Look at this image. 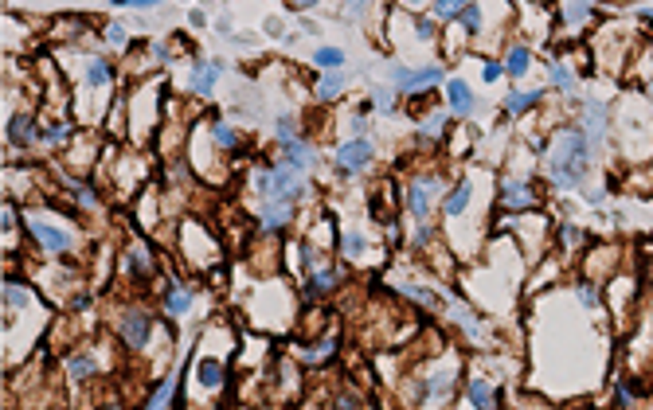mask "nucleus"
Instances as JSON below:
<instances>
[{
	"label": "nucleus",
	"instance_id": "nucleus-1",
	"mask_svg": "<svg viewBox=\"0 0 653 410\" xmlns=\"http://www.w3.org/2000/svg\"><path fill=\"white\" fill-rule=\"evenodd\" d=\"M548 172L559 188H579L590 172V137L583 129H559L548 149Z\"/></svg>",
	"mask_w": 653,
	"mask_h": 410
},
{
	"label": "nucleus",
	"instance_id": "nucleus-2",
	"mask_svg": "<svg viewBox=\"0 0 653 410\" xmlns=\"http://www.w3.org/2000/svg\"><path fill=\"white\" fill-rule=\"evenodd\" d=\"M118 332L129 348H145L153 336V313H141V309H129V313L118 316Z\"/></svg>",
	"mask_w": 653,
	"mask_h": 410
},
{
	"label": "nucleus",
	"instance_id": "nucleus-3",
	"mask_svg": "<svg viewBox=\"0 0 653 410\" xmlns=\"http://www.w3.org/2000/svg\"><path fill=\"white\" fill-rule=\"evenodd\" d=\"M372 165V145L368 141H345L337 149V168L340 172H360Z\"/></svg>",
	"mask_w": 653,
	"mask_h": 410
},
{
	"label": "nucleus",
	"instance_id": "nucleus-4",
	"mask_svg": "<svg viewBox=\"0 0 653 410\" xmlns=\"http://www.w3.org/2000/svg\"><path fill=\"white\" fill-rule=\"evenodd\" d=\"M395 87L403 90V94H411V90H423V87H434V82H442V67H423V71H395L392 74Z\"/></svg>",
	"mask_w": 653,
	"mask_h": 410
},
{
	"label": "nucleus",
	"instance_id": "nucleus-5",
	"mask_svg": "<svg viewBox=\"0 0 653 410\" xmlns=\"http://www.w3.org/2000/svg\"><path fill=\"white\" fill-rule=\"evenodd\" d=\"M28 231H32V235L40 238L51 254H67V250H71V235H67V231H59V227H51V223L28 219Z\"/></svg>",
	"mask_w": 653,
	"mask_h": 410
},
{
	"label": "nucleus",
	"instance_id": "nucleus-6",
	"mask_svg": "<svg viewBox=\"0 0 653 410\" xmlns=\"http://www.w3.org/2000/svg\"><path fill=\"white\" fill-rule=\"evenodd\" d=\"M40 141V129H36L32 118H12L9 121V145L12 149H28V145Z\"/></svg>",
	"mask_w": 653,
	"mask_h": 410
},
{
	"label": "nucleus",
	"instance_id": "nucleus-7",
	"mask_svg": "<svg viewBox=\"0 0 653 410\" xmlns=\"http://www.w3.org/2000/svg\"><path fill=\"white\" fill-rule=\"evenodd\" d=\"M446 98H450V113H458V118H465V113H473V90L465 87L462 79H450V87H446Z\"/></svg>",
	"mask_w": 653,
	"mask_h": 410
},
{
	"label": "nucleus",
	"instance_id": "nucleus-8",
	"mask_svg": "<svg viewBox=\"0 0 653 410\" xmlns=\"http://www.w3.org/2000/svg\"><path fill=\"white\" fill-rule=\"evenodd\" d=\"M583 121H587L583 133H587L590 141H598V137L606 133V106L603 102H587V106H583Z\"/></svg>",
	"mask_w": 653,
	"mask_h": 410
},
{
	"label": "nucleus",
	"instance_id": "nucleus-9",
	"mask_svg": "<svg viewBox=\"0 0 653 410\" xmlns=\"http://www.w3.org/2000/svg\"><path fill=\"white\" fill-rule=\"evenodd\" d=\"M540 98H544V90H528V94H524V90H512V94L504 98V113L520 118V113H528L536 102H540Z\"/></svg>",
	"mask_w": 653,
	"mask_h": 410
},
{
	"label": "nucleus",
	"instance_id": "nucleus-10",
	"mask_svg": "<svg viewBox=\"0 0 653 410\" xmlns=\"http://www.w3.org/2000/svg\"><path fill=\"white\" fill-rule=\"evenodd\" d=\"M501 204L504 207H532L536 204V196H532V188H528V184H504L501 188Z\"/></svg>",
	"mask_w": 653,
	"mask_h": 410
},
{
	"label": "nucleus",
	"instance_id": "nucleus-11",
	"mask_svg": "<svg viewBox=\"0 0 653 410\" xmlns=\"http://www.w3.org/2000/svg\"><path fill=\"white\" fill-rule=\"evenodd\" d=\"M407 211L419 215V219H426V211H431V192H426V180L411 184L407 188Z\"/></svg>",
	"mask_w": 653,
	"mask_h": 410
},
{
	"label": "nucleus",
	"instance_id": "nucleus-12",
	"mask_svg": "<svg viewBox=\"0 0 653 410\" xmlns=\"http://www.w3.org/2000/svg\"><path fill=\"white\" fill-rule=\"evenodd\" d=\"M470 402L477 410H497V391L485 383V379H470Z\"/></svg>",
	"mask_w": 653,
	"mask_h": 410
},
{
	"label": "nucleus",
	"instance_id": "nucleus-13",
	"mask_svg": "<svg viewBox=\"0 0 653 410\" xmlns=\"http://www.w3.org/2000/svg\"><path fill=\"white\" fill-rule=\"evenodd\" d=\"M220 71H223V63H200L196 74H192V87H196V94H212V87H215V79H220Z\"/></svg>",
	"mask_w": 653,
	"mask_h": 410
},
{
	"label": "nucleus",
	"instance_id": "nucleus-14",
	"mask_svg": "<svg viewBox=\"0 0 653 410\" xmlns=\"http://www.w3.org/2000/svg\"><path fill=\"white\" fill-rule=\"evenodd\" d=\"M290 215H293V204H270L262 211V231H282L290 223Z\"/></svg>",
	"mask_w": 653,
	"mask_h": 410
},
{
	"label": "nucleus",
	"instance_id": "nucleus-15",
	"mask_svg": "<svg viewBox=\"0 0 653 410\" xmlns=\"http://www.w3.org/2000/svg\"><path fill=\"white\" fill-rule=\"evenodd\" d=\"M504 71H509L512 79H524V74L532 71V51H528V48H512L509 59H504Z\"/></svg>",
	"mask_w": 653,
	"mask_h": 410
},
{
	"label": "nucleus",
	"instance_id": "nucleus-16",
	"mask_svg": "<svg viewBox=\"0 0 653 410\" xmlns=\"http://www.w3.org/2000/svg\"><path fill=\"white\" fill-rule=\"evenodd\" d=\"M337 282H340L337 270H313V274H309V282H306V289H309V297H317V293L337 289Z\"/></svg>",
	"mask_w": 653,
	"mask_h": 410
},
{
	"label": "nucleus",
	"instance_id": "nucleus-17",
	"mask_svg": "<svg viewBox=\"0 0 653 410\" xmlns=\"http://www.w3.org/2000/svg\"><path fill=\"white\" fill-rule=\"evenodd\" d=\"M470 180H462V184H454V192L446 196V215H462L465 207H470Z\"/></svg>",
	"mask_w": 653,
	"mask_h": 410
},
{
	"label": "nucleus",
	"instance_id": "nucleus-18",
	"mask_svg": "<svg viewBox=\"0 0 653 410\" xmlns=\"http://www.w3.org/2000/svg\"><path fill=\"white\" fill-rule=\"evenodd\" d=\"M196 379H200V387H220L223 383V363H215V360H200V367H196Z\"/></svg>",
	"mask_w": 653,
	"mask_h": 410
},
{
	"label": "nucleus",
	"instance_id": "nucleus-19",
	"mask_svg": "<svg viewBox=\"0 0 653 410\" xmlns=\"http://www.w3.org/2000/svg\"><path fill=\"white\" fill-rule=\"evenodd\" d=\"M173 394H176V379H161V387L153 391V399H149V406H145V410H168Z\"/></svg>",
	"mask_w": 653,
	"mask_h": 410
},
{
	"label": "nucleus",
	"instance_id": "nucleus-20",
	"mask_svg": "<svg viewBox=\"0 0 653 410\" xmlns=\"http://www.w3.org/2000/svg\"><path fill=\"white\" fill-rule=\"evenodd\" d=\"M67 371H71L75 383H87V379L95 375V360H90V355H71V360H67Z\"/></svg>",
	"mask_w": 653,
	"mask_h": 410
},
{
	"label": "nucleus",
	"instance_id": "nucleus-21",
	"mask_svg": "<svg viewBox=\"0 0 653 410\" xmlns=\"http://www.w3.org/2000/svg\"><path fill=\"white\" fill-rule=\"evenodd\" d=\"M188 305H192V289H176V285H173V289H168V313L184 316V313H188Z\"/></svg>",
	"mask_w": 653,
	"mask_h": 410
},
{
	"label": "nucleus",
	"instance_id": "nucleus-22",
	"mask_svg": "<svg viewBox=\"0 0 653 410\" xmlns=\"http://www.w3.org/2000/svg\"><path fill=\"white\" fill-rule=\"evenodd\" d=\"M110 79H114V71H110V63H102V59H95V63L87 67V82H90V87H106Z\"/></svg>",
	"mask_w": 653,
	"mask_h": 410
},
{
	"label": "nucleus",
	"instance_id": "nucleus-23",
	"mask_svg": "<svg viewBox=\"0 0 653 410\" xmlns=\"http://www.w3.org/2000/svg\"><path fill=\"white\" fill-rule=\"evenodd\" d=\"M67 137H71V126H67V121H51L48 129H40V141H48V145H63Z\"/></svg>",
	"mask_w": 653,
	"mask_h": 410
},
{
	"label": "nucleus",
	"instance_id": "nucleus-24",
	"mask_svg": "<svg viewBox=\"0 0 653 410\" xmlns=\"http://www.w3.org/2000/svg\"><path fill=\"white\" fill-rule=\"evenodd\" d=\"M399 289L407 293V297L423 301L426 309H438V305H442V301H438V293H434V289H423V285H399Z\"/></svg>",
	"mask_w": 653,
	"mask_h": 410
},
{
	"label": "nucleus",
	"instance_id": "nucleus-25",
	"mask_svg": "<svg viewBox=\"0 0 653 410\" xmlns=\"http://www.w3.org/2000/svg\"><path fill=\"white\" fill-rule=\"evenodd\" d=\"M313 63H317V67H345V51L321 48V51H313Z\"/></svg>",
	"mask_w": 653,
	"mask_h": 410
},
{
	"label": "nucleus",
	"instance_id": "nucleus-26",
	"mask_svg": "<svg viewBox=\"0 0 653 410\" xmlns=\"http://www.w3.org/2000/svg\"><path fill=\"white\" fill-rule=\"evenodd\" d=\"M446 391H450V375H431V379L423 383V399H434V394L442 399Z\"/></svg>",
	"mask_w": 653,
	"mask_h": 410
},
{
	"label": "nucleus",
	"instance_id": "nucleus-27",
	"mask_svg": "<svg viewBox=\"0 0 653 410\" xmlns=\"http://www.w3.org/2000/svg\"><path fill=\"white\" fill-rule=\"evenodd\" d=\"M126 262H129V270H137V274H149L153 270V258L141 250V246H134V250L126 254Z\"/></svg>",
	"mask_w": 653,
	"mask_h": 410
},
{
	"label": "nucleus",
	"instance_id": "nucleus-28",
	"mask_svg": "<svg viewBox=\"0 0 653 410\" xmlns=\"http://www.w3.org/2000/svg\"><path fill=\"white\" fill-rule=\"evenodd\" d=\"M462 12H465V4H458V0H438L434 4V16H442V20H462Z\"/></svg>",
	"mask_w": 653,
	"mask_h": 410
},
{
	"label": "nucleus",
	"instance_id": "nucleus-29",
	"mask_svg": "<svg viewBox=\"0 0 653 410\" xmlns=\"http://www.w3.org/2000/svg\"><path fill=\"white\" fill-rule=\"evenodd\" d=\"M462 28H465L470 35H477V32H481V9H477V4H465V12H462Z\"/></svg>",
	"mask_w": 653,
	"mask_h": 410
},
{
	"label": "nucleus",
	"instance_id": "nucleus-30",
	"mask_svg": "<svg viewBox=\"0 0 653 410\" xmlns=\"http://www.w3.org/2000/svg\"><path fill=\"white\" fill-rule=\"evenodd\" d=\"M340 250H345V254H352V258H356V254H364V250H368V238H364V235H340Z\"/></svg>",
	"mask_w": 653,
	"mask_h": 410
},
{
	"label": "nucleus",
	"instance_id": "nucleus-31",
	"mask_svg": "<svg viewBox=\"0 0 653 410\" xmlns=\"http://www.w3.org/2000/svg\"><path fill=\"white\" fill-rule=\"evenodd\" d=\"M340 87H345V74H329V79H325L321 87H317V98H321V102H329V98L337 94Z\"/></svg>",
	"mask_w": 653,
	"mask_h": 410
},
{
	"label": "nucleus",
	"instance_id": "nucleus-32",
	"mask_svg": "<svg viewBox=\"0 0 653 410\" xmlns=\"http://www.w3.org/2000/svg\"><path fill=\"white\" fill-rule=\"evenodd\" d=\"M212 137H215V145H223V149H235V145H239L235 129H231V126H223V121L212 129Z\"/></svg>",
	"mask_w": 653,
	"mask_h": 410
},
{
	"label": "nucleus",
	"instance_id": "nucleus-33",
	"mask_svg": "<svg viewBox=\"0 0 653 410\" xmlns=\"http://www.w3.org/2000/svg\"><path fill=\"white\" fill-rule=\"evenodd\" d=\"M28 301H32V297H28V293L20 289L16 282H9V285H4V305H9V309H12V305H28Z\"/></svg>",
	"mask_w": 653,
	"mask_h": 410
},
{
	"label": "nucleus",
	"instance_id": "nucleus-34",
	"mask_svg": "<svg viewBox=\"0 0 653 410\" xmlns=\"http://www.w3.org/2000/svg\"><path fill=\"white\" fill-rule=\"evenodd\" d=\"M67 188L75 192V199H79V204H87V207H95V204H98V196L87 188V184H75V180H67Z\"/></svg>",
	"mask_w": 653,
	"mask_h": 410
},
{
	"label": "nucleus",
	"instance_id": "nucleus-35",
	"mask_svg": "<svg viewBox=\"0 0 653 410\" xmlns=\"http://www.w3.org/2000/svg\"><path fill=\"white\" fill-rule=\"evenodd\" d=\"M551 82H556V87H563V90H571L575 87V74L567 71L563 63H556V67H551Z\"/></svg>",
	"mask_w": 653,
	"mask_h": 410
},
{
	"label": "nucleus",
	"instance_id": "nucleus-36",
	"mask_svg": "<svg viewBox=\"0 0 653 410\" xmlns=\"http://www.w3.org/2000/svg\"><path fill=\"white\" fill-rule=\"evenodd\" d=\"M575 297H579L587 309H590V305H598V289H595L590 282H579V285H575Z\"/></svg>",
	"mask_w": 653,
	"mask_h": 410
},
{
	"label": "nucleus",
	"instance_id": "nucleus-37",
	"mask_svg": "<svg viewBox=\"0 0 653 410\" xmlns=\"http://www.w3.org/2000/svg\"><path fill=\"white\" fill-rule=\"evenodd\" d=\"M372 98H376V110H384V113L395 110V98H392V90H387V87H376V90H372Z\"/></svg>",
	"mask_w": 653,
	"mask_h": 410
},
{
	"label": "nucleus",
	"instance_id": "nucleus-38",
	"mask_svg": "<svg viewBox=\"0 0 653 410\" xmlns=\"http://www.w3.org/2000/svg\"><path fill=\"white\" fill-rule=\"evenodd\" d=\"M442 126H446V113H434V118L423 121V137H438Z\"/></svg>",
	"mask_w": 653,
	"mask_h": 410
},
{
	"label": "nucleus",
	"instance_id": "nucleus-39",
	"mask_svg": "<svg viewBox=\"0 0 653 410\" xmlns=\"http://www.w3.org/2000/svg\"><path fill=\"white\" fill-rule=\"evenodd\" d=\"M563 20H571V24L590 20V4H571V9H563Z\"/></svg>",
	"mask_w": 653,
	"mask_h": 410
},
{
	"label": "nucleus",
	"instance_id": "nucleus-40",
	"mask_svg": "<svg viewBox=\"0 0 653 410\" xmlns=\"http://www.w3.org/2000/svg\"><path fill=\"white\" fill-rule=\"evenodd\" d=\"M419 35H423V40H434V20L431 16H419Z\"/></svg>",
	"mask_w": 653,
	"mask_h": 410
},
{
	"label": "nucleus",
	"instance_id": "nucleus-41",
	"mask_svg": "<svg viewBox=\"0 0 653 410\" xmlns=\"http://www.w3.org/2000/svg\"><path fill=\"white\" fill-rule=\"evenodd\" d=\"M110 43L114 48H126V28L122 24H110Z\"/></svg>",
	"mask_w": 653,
	"mask_h": 410
},
{
	"label": "nucleus",
	"instance_id": "nucleus-42",
	"mask_svg": "<svg viewBox=\"0 0 653 410\" xmlns=\"http://www.w3.org/2000/svg\"><path fill=\"white\" fill-rule=\"evenodd\" d=\"M481 74H485V82H497L504 74V67L501 63H485V71H481Z\"/></svg>",
	"mask_w": 653,
	"mask_h": 410
},
{
	"label": "nucleus",
	"instance_id": "nucleus-43",
	"mask_svg": "<svg viewBox=\"0 0 653 410\" xmlns=\"http://www.w3.org/2000/svg\"><path fill=\"white\" fill-rule=\"evenodd\" d=\"M12 227H16V207H12V204H4V231L12 235Z\"/></svg>",
	"mask_w": 653,
	"mask_h": 410
},
{
	"label": "nucleus",
	"instance_id": "nucleus-44",
	"mask_svg": "<svg viewBox=\"0 0 653 410\" xmlns=\"http://www.w3.org/2000/svg\"><path fill=\"white\" fill-rule=\"evenodd\" d=\"M337 406H340V410H360V399H356V394H340Z\"/></svg>",
	"mask_w": 653,
	"mask_h": 410
},
{
	"label": "nucleus",
	"instance_id": "nucleus-45",
	"mask_svg": "<svg viewBox=\"0 0 653 410\" xmlns=\"http://www.w3.org/2000/svg\"><path fill=\"white\" fill-rule=\"evenodd\" d=\"M431 238H434V231H431V227H426V223H423V227L415 231V243H419V246H426V243H431Z\"/></svg>",
	"mask_w": 653,
	"mask_h": 410
},
{
	"label": "nucleus",
	"instance_id": "nucleus-46",
	"mask_svg": "<svg viewBox=\"0 0 653 410\" xmlns=\"http://www.w3.org/2000/svg\"><path fill=\"white\" fill-rule=\"evenodd\" d=\"M618 402L622 406H634V391H630V387H618Z\"/></svg>",
	"mask_w": 653,
	"mask_h": 410
},
{
	"label": "nucleus",
	"instance_id": "nucleus-47",
	"mask_svg": "<svg viewBox=\"0 0 653 410\" xmlns=\"http://www.w3.org/2000/svg\"><path fill=\"white\" fill-rule=\"evenodd\" d=\"M642 16H645V20H649V24H653V9H645V12H642Z\"/></svg>",
	"mask_w": 653,
	"mask_h": 410
}]
</instances>
